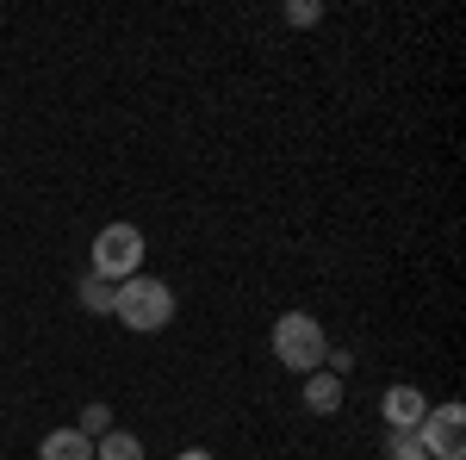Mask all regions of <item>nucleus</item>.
<instances>
[{
    "label": "nucleus",
    "mask_w": 466,
    "mask_h": 460,
    "mask_svg": "<svg viewBox=\"0 0 466 460\" xmlns=\"http://www.w3.org/2000/svg\"><path fill=\"white\" fill-rule=\"evenodd\" d=\"M175 460H212V455H206V448H180Z\"/></svg>",
    "instance_id": "nucleus-13"
},
{
    "label": "nucleus",
    "mask_w": 466,
    "mask_h": 460,
    "mask_svg": "<svg viewBox=\"0 0 466 460\" xmlns=\"http://www.w3.org/2000/svg\"><path fill=\"white\" fill-rule=\"evenodd\" d=\"M380 411H386V429H417L423 417H430V398H423V386L398 380V386H386V398H380Z\"/></svg>",
    "instance_id": "nucleus-5"
},
{
    "label": "nucleus",
    "mask_w": 466,
    "mask_h": 460,
    "mask_svg": "<svg viewBox=\"0 0 466 460\" xmlns=\"http://www.w3.org/2000/svg\"><path fill=\"white\" fill-rule=\"evenodd\" d=\"M274 361L292 367V373H318L323 354H329V336H323V323L311 312H287V318H274Z\"/></svg>",
    "instance_id": "nucleus-2"
},
{
    "label": "nucleus",
    "mask_w": 466,
    "mask_h": 460,
    "mask_svg": "<svg viewBox=\"0 0 466 460\" xmlns=\"http://www.w3.org/2000/svg\"><path fill=\"white\" fill-rule=\"evenodd\" d=\"M112 318L125 323V330H137V336L168 330L175 323V286L156 281V274H131V281L112 292Z\"/></svg>",
    "instance_id": "nucleus-1"
},
{
    "label": "nucleus",
    "mask_w": 466,
    "mask_h": 460,
    "mask_svg": "<svg viewBox=\"0 0 466 460\" xmlns=\"http://www.w3.org/2000/svg\"><path fill=\"white\" fill-rule=\"evenodd\" d=\"M417 442L430 460H466V411L461 404H430V417L417 424Z\"/></svg>",
    "instance_id": "nucleus-4"
},
{
    "label": "nucleus",
    "mask_w": 466,
    "mask_h": 460,
    "mask_svg": "<svg viewBox=\"0 0 466 460\" xmlns=\"http://www.w3.org/2000/svg\"><path fill=\"white\" fill-rule=\"evenodd\" d=\"M75 429H81L87 442H100V435L112 429V404H87V411H81V424H75Z\"/></svg>",
    "instance_id": "nucleus-11"
},
{
    "label": "nucleus",
    "mask_w": 466,
    "mask_h": 460,
    "mask_svg": "<svg viewBox=\"0 0 466 460\" xmlns=\"http://www.w3.org/2000/svg\"><path fill=\"white\" fill-rule=\"evenodd\" d=\"M112 292H118L112 281L87 274V281H81V312H87V318H112Z\"/></svg>",
    "instance_id": "nucleus-9"
},
{
    "label": "nucleus",
    "mask_w": 466,
    "mask_h": 460,
    "mask_svg": "<svg viewBox=\"0 0 466 460\" xmlns=\"http://www.w3.org/2000/svg\"><path fill=\"white\" fill-rule=\"evenodd\" d=\"M386 460H430V455H423L417 429H392V435H386Z\"/></svg>",
    "instance_id": "nucleus-10"
},
{
    "label": "nucleus",
    "mask_w": 466,
    "mask_h": 460,
    "mask_svg": "<svg viewBox=\"0 0 466 460\" xmlns=\"http://www.w3.org/2000/svg\"><path fill=\"white\" fill-rule=\"evenodd\" d=\"M144 255H149V243H144L137 224H106V230L94 237V274L112 281V286H125L131 274H144Z\"/></svg>",
    "instance_id": "nucleus-3"
},
{
    "label": "nucleus",
    "mask_w": 466,
    "mask_h": 460,
    "mask_svg": "<svg viewBox=\"0 0 466 460\" xmlns=\"http://www.w3.org/2000/svg\"><path fill=\"white\" fill-rule=\"evenodd\" d=\"M280 19H287V26H318V19H323V6H318V0H292Z\"/></svg>",
    "instance_id": "nucleus-12"
},
{
    "label": "nucleus",
    "mask_w": 466,
    "mask_h": 460,
    "mask_svg": "<svg viewBox=\"0 0 466 460\" xmlns=\"http://www.w3.org/2000/svg\"><path fill=\"white\" fill-rule=\"evenodd\" d=\"M94 460H144V442H137L131 429H106V435L94 442Z\"/></svg>",
    "instance_id": "nucleus-8"
},
{
    "label": "nucleus",
    "mask_w": 466,
    "mask_h": 460,
    "mask_svg": "<svg viewBox=\"0 0 466 460\" xmlns=\"http://www.w3.org/2000/svg\"><path fill=\"white\" fill-rule=\"evenodd\" d=\"M305 411H311V417H336V411H342V380H336V373H305Z\"/></svg>",
    "instance_id": "nucleus-6"
},
{
    "label": "nucleus",
    "mask_w": 466,
    "mask_h": 460,
    "mask_svg": "<svg viewBox=\"0 0 466 460\" xmlns=\"http://www.w3.org/2000/svg\"><path fill=\"white\" fill-rule=\"evenodd\" d=\"M37 460H94V442L81 435V429H50L44 442H37Z\"/></svg>",
    "instance_id": "nucleus-7"
}]
</instances>
